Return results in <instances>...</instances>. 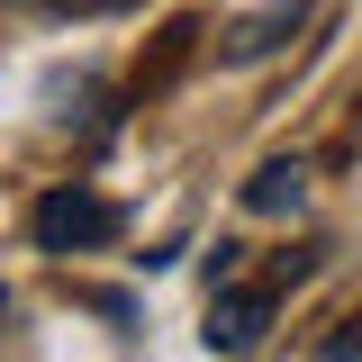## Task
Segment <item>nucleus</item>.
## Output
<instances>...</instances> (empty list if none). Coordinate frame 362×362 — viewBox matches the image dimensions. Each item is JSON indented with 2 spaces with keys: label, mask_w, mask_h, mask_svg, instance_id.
<instances>
[{
  "label": "nucleus",
  "mask_w": 362,
  "mask_h": 362,
  "mask_svg": "<svg viewBox=\"0 0 362 362\" xmlns=\"http://www.w3.org/2000/svg\"><path fill=\"white\" fill-rule=\"evenodd\" d=\"M245 199H254L263 218H281V209H299V199H308V163H263Z\"/></svg>",
  "instance_id": "4"
},
{
  "label": "nucleus",
  "mask_w": 362,
  "mask_h": 362,
  "mask_svg": "<svg viewBox=\"0 0 362 362\" xmlns=\"http://www.w3.org/2000/svg\"><path fill=\"white\" fill-rule=\"evenodd\" d=\"M272 308H281V281H226L209 299V354H245L272 326Z\"/></svg>",
  "instance_id": "2"
},
{
  "label": "nucleus",
  "mask_w": 362,
  "mask_h": 362,
  "mask_svg": "<svg viewBox=\"0 0 362 362\" xmlns=\"http://www.w3.org/2000/svg\"><path fill=\"white\" fill-rule=\"evenodd\" d=\"M54 9H100V0H54Z\"/></svg>",
  "instance_id": "5"
},
{
  "label": "nucleus",
  "mask_w": 362,
  "mask_h": 362,
  "mask_svg": "<svg viewBox=\"0 0 362 362\" xmlns=\"http://www.w3.org/2000/svg\"><path fill=\"white\" fill-rule=\"evenodd\" d=\"M28 226H37L45 254H90V245L118 235V199H100V190H45Z\"/></svg>",
  "instance_id": "1"
},
{
  "label": "nucleus",
  "mask_w": 362,
  "mask_h": 362,
  "mask_svg": "<svg viewBox=\"0 0 362 362\" xmlns=\"http://www.w3.org/2000/svg\"><path fill=\"white\" fill-rule=\"evenodd\" d=\"M299 18H308L299 0H290V9H263L254 28H235V37H226V64H263V54H281V45L299 37Z\"/></svg>",
  "instance_id": "3"
},
{
  "label": "nucleus",
  "mask_w": 362,
  "mask_h": 362,
  "mask_svg": "<svg viewBox=\"0 0 362 362\" xmlns=\"http://www.w3.org/2000/svg\"><path fill=\"white\" fill-rule=\"evenodd\" d=\"M0 317H9V290H0Z\"/></svg>",
  "instance_id": "6"
}]
</instances>
